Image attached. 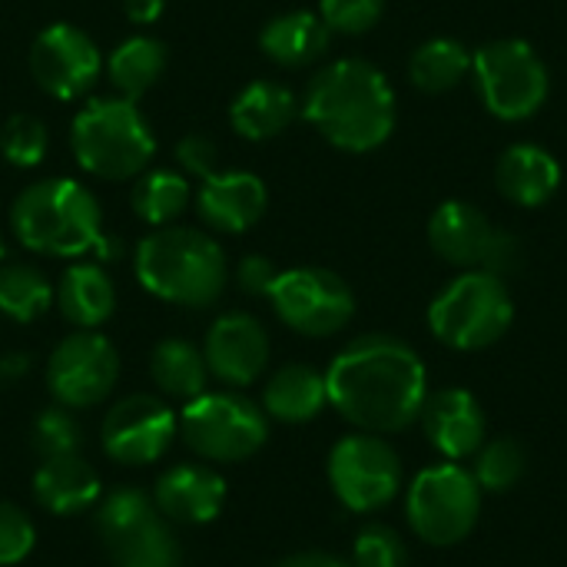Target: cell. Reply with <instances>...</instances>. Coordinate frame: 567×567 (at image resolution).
<instances>
[{
    "instance_id": "6da1fadb",
    "label": "cell",
    "mask_w": 567,
    "mask_h": 567,
    "mask_svg": "<svg viewBox=\"0 0 567 567\" xmlns=\"http://www.w3.org/2000/svg\"><path fill=\"white\" fill-rule=\"evenodd\" d=\"M332 409L372 435L409 429L429 399V375L412 346L392 336L349 342L326 372Z\"/></svg>"
},
{
    "instance_id": "7a4b0ae2",
    "label": "cell",
    "mask_w": 567,
    "mask_h": 567,
    "mask_svg": "<svg viewBox=\"0 0 567 567\" xmlns=\"http://www.w3.org/2000/svg\"><path fill=\"white\" fill-rule=\"evenodd\" d=\"M302 113L332 146L369 153L395 130V93L379 66L346 56L312 76Z\"/></svg>"
},
{
    "instance_id": "3957f363",
    "label": "cell",
    "mask_w": 567,
    "mask_h": 567,
    "mask_svg": "<svg viewBox=\"0 0 567 567\" xmlns=\"http://www.w3.org/2000/svg\"><path fill=\"white\" fill-rule=\"evenodd\" d=\"M10 229L30 252L73 259L83 252H100L110 236H103V216L96 196L76 179H40L27 186L10 206Z\"/></svg>"
},
{
    "instance_id": "277c9868",
    "label": "cell",
    "mask_w": 567,
    "mask_h": 567,
    "mask_svg": "<svg viewBox=\"0 0 567 567\" xmlns=\"http://www.w3.org/2000/svg\"><path fill=\"white\" fill-rule=\"evenodd\" d=\"M136 279L163 302L206 309L223 296L229 266L213 236L186 226H159L136 246Z\"/></svg>"
},
{
    "instance_id": "5b68a950",
    "label": "cell",
    "mask_w": 567,
    "mask_h": 567,
    "mask_svg": "<svg viewBox=\"0 0 567 567\" xmlns=\"http://www.w3.org/2000/svg\"><path fill=\"white\" fill-rule=\"evenodd\" d=\"M70 143L76 163L90 176L113 179V183L140 176L156 153L150 123L143 120L136 103L123 96L86 103L73 116Z\"/></svg>"
},
{
    "instance_id": "8992f818",
    "label": "cell",
    "mask_w": 567,
    "mask_h": 567,
    "mask_svg": "<svg viewBox=\"0 0 567 567\" xmlns=\"http://www.w3.org/2000/svg\"><path fill=\"white\" fill-rule=\"evenodd\" d=\"M93 528L116 567H183V548L173 522L163 518L153 495L113 488L100 495Z\"/></svg>"
},
{
    "instance_id": "52a82bcc",
    "label": "cell",
    "mask_w": 567,
    "mask_h": 567,
    "mask_svg": "<svg viewBox=\"0 0 567 567\" xmlns=\"http://www.w3.org/2000/svg\"><path fill=\"white\" fill-rule=\"evenodd\" d=\"M515 319V302L502 276L465 269L429 306V329L439 342L458 352L495 346Z\"/></svg>"
},
{
    "instance_id": "ba28073f",
    "label": "cell",
    "mask_w": 567,
    "mask_h": 567,
    "mask_svg": "<svg viewBox=\"0 0 567 567\" xmlns=\"http://www.w3.org/2000/svg\"><path fill=\"white\" fill-rule=\"evenodd\" d=\"M183 442L206 462L252 458L269 439V415L239 392H203L179 415Z\"/></svg>"
},
{
    "instance_id": "9c48e42d",
    "label": "cell",
    "mask_w": 567,
    "mask_h": 567,
    "mask_svg": "<svg viewBox=\"0 0 567 567\" xmlns=\"http://www.w3.org/2000/svg\"><path fill=\"white\" fill-rule=\"evenodd\" d=\"M472 73L485 110L505 123L535 116L548 100V66L525 40H495L472 53Z\"/></svg>"
},
{
    "instance_id": "30bf717a",
    "label": "cell",
    "mask_w": 567,
    "mask_h": 567,
    "mask_svg": "<svg viewBox=\"0 0 567 567\" xmlns=\"http://www.w3.org/2000/svg\"><path fill=\"white\" fill-rule=\"evenodd\" d=\"M405 508L422 542L435 548H452L472 535L482 512V488L475 475L455 462L432 465L415 475Z\"/></svg>"
},
{
    "instance_id": "8fae6325",
    "label": "cell",
    "mask_w": 567,
    "mask_h": 567,
    "mask_svg": "<svg viewBox=\"0 0 567 567\" xmlns=\"http://www.w3.org/2000/svg\"><path fill=\"white\" fill-rule=\"evenodd\" d=\"M429 243L445 262L462 269H482L505 279L522 266L518 239L465 199H449L432 213Z\"/></svg>"
},
{
    "instance_id": "7c38bea8",
    "label": "cell",
    "mask_w": 567,
    "mask_h": 567,
    "mask_svg": "<svg viewBox=\"0 0 567 567\" xmlns=\"http://www.w3.org/2000/svg\"><path fill=\"white\" fill-rule=\"evenodd\" d=\"M329 482L349 512L369 515L399 495L402 462L395 449L372 432L346 435L329 455Z\"/></svg>"
},
{
    "instance_id": "4fadbf2b",
    "label": "cell",
    "mask_w": 567,
    "mask_h": 567,
    "mask_svg": "<svg viewBox=\"0 0 567 567\" xmlns=\"http://www.w3.org/2000/svg\"><path fill=\"white\" fill-rule=\"evenodd\" d=\"M269 302L292 332L312 339L346 329L355 312V296L346 279L316 266L279 272L269 289Z\"/></svg>"
},
{
    "instance_id": "5bb4252c",
    "label": "cell",
    "mask_w": 567,
    "mask_h": 567,
    "mask_svg": "<svg viewBox=\"0 0 567 567\" xmlns=\"http://www.w3.org/2000/svg\"><path fill=\"white\" fill-rule=\"evenodd\" d=\"M120 379V355L113 342L93 329L66 336L47 362V389L63 409L100 405Z\"/></svg>"
},
{
    "instance_id": "9a60e30c",
    "label": "cell",
    "mask_w": 567,
    "mask_h": 567,
    "mask_svg": "<svg viewBox=\"0 0 567 567\" xmlns=\"http://www.w3.org/2000/svg\"><path fill=\"white\" fill-rule=\"evenodd\" d=\"M179 432L176 412L156 395H130L103 419V452L116 465H153L166 455Z\"/></svg>"
},
{
    "instance_id": "2e32d148",
    "label": "cell",
    "mask_w": 567,
    "mask_h": 567,
    "mask_svg": "<svg viewBox=\"0 0 567 567\" xmlns=\"http://www.w3.org/2000/svg\"><path fill=\"white\" fill-rule=\"evenodd\" d=\"M30 76L56 100L83 96L103 70L100 47L73 23H50L30 47Z\"/></svg>"
},
{
    "instance_id": "e0dca14e",
    "label": "cell",
    "mask_w": 567,
    "mask_h": 567,
    "mask_svg": "<svg viewBox=\"0 0 567 567\" xmlns=\"http://www.w3.org/2000/svg\"><path fill=\"white\" fill-rule=\"evenodd\" d=\"M203 359L223 385H252L269 362V332L249 312H226L209 326Z\"/></svg>"
},
{
    "instance_id": "ac0fdd59",
    "label": "cell",
    "mask_w": 567,
    "mask_h": 567,
    "mask_svg": "<svg viewBox=\"0 0 567 567\" xmlns=\"http://www.w3.org/2000/svg\"><path fill=\"white\" fill-rule=\"evenodd\" d=\"M429 442L449 458L462 462L485 445V412L478 399L465 389H442L425 399L422 415Z\"/></svg>"
},
{
    "instance_id": "d6986e66",
    "label": "cell",
    "mask_w": 567,
    "mask_h": 567,
    "mask_svg": "<svg viewBox=\"0 0 567 567\" xmlns=\"http://www.w3.org/2000/svg\"><path fill=\"white\" fill-rule=\"evenodd\" d=\"M153 502L173 525H206L226 505V482L206 465H173L156 478Z\"/></svg>"
},
{
    "instance_id": "ffe728a7",
    "label": "cell",
    "mask_w": 567,
    "mask_h": 567,
    "mask_svg": "<svg viewBox=\"0 0 567 567\" xmlns=\"http://www.w3.org/2000/svg\"><path fill=\"white\" fill-rule=\"evenodd\" d=\"M199 216L216 233H246L266 213V183L256 173L229 169L213 173L199 186Z\"/></svg>"
},
{
    "instance_id": "44dd1931",
    "label": "cell",
    "mask_w": 567,
    "mask_h": 567,
    "mask_svg": "<svg viewBox=\"0 0 567 567\" xmlns=\"http://www.w3.org/2000/svg\"><path fill=\"white\" fill-rule=\"evenodd\" d=\"M495 183H498L505 199H512L515 206L535 209V206H545L558 193L561 166L545 146L515 143L502 153L498 169H495Z\"/></svg>"
},
{
    "instance_id": "7402d4cb",
    "label": "cell",
    "mask_w": 567,
    "mask_h": 567,
    "mask_svg": "<svg viewBox=\"0 0 567 567\" xmlns=\"http://www.w3.org/2000/svg\"><path fill=\"white\" fill-rule=\"evenodd\" d=\"M100 495H103L100 475L80 455L40 462V468L33 472V498L50 515H60V518L80 515L93 508Z\"/></svg>"
},
{
    "instance_id": "603a6c76",
    "label": "cell",
    "mask_w": 567,
    "mask_h": 567,
    "mask_svg": "<svg viewBox=\"0 0 567 567\" xmlns=\"http://www.w3.org/2000/svg\"><path fill=\"white\" fill-rule=\"evenodd\" d=\"M299 113V100L289 86L272 80H256L229 106V123L246 140H272L279 136Z\"/></svg>"
},
{
    "instance_id": "cb8c5ba5",
    "label": "cell",
    "mask_w": 567,
    "mask_h": 567,
    "mask_svg": "<svg viewBox=\"0 0 567 567\" xmlns=\"http://www.w3.org/2000/svg\"><path fill=\"white\" fill-rule=\"evenodd\" d=\"M329 23L312 13V10H289L272 17L262 33H259V47L269 60H276L279 66H306L316 63L326 47H329Z\"/></svg>"
},
{
    "instance_id": "d4e9b609",
    "label": "cell",
    "mask_w": 567,
    "mask_h": 567,
    "mask_svg": "<svg viewBox=\"0 0 567 567\" xmlns=\"http://www.w3.org/2000/svg\"><path fill=\"white\" fill-rule=\"evenodd\" d=\"M329 405L326 375L312 365H282L262 392V412L286 425L312 422Z\"/></svg>"
},
{
    "instance_id": "484cf974",
    "label": "cell",
    "mask_w": 567,
    "mask_h": 567,
    "mask_svg": "<svg viewBox=\"0 0 567 567\" xmlns=\"http://www.w3.org/2000/svg\"><path fill=\"white\" fill-rule=\"evenodd\" d=\"M56 306L63 319L76 329H96L103 326L116 309V289L103 266L96 262H76L60 276L56 286Z\"/></svg>"
},
{
    "instance_id": "4316f807",
    "label": "cell",
    "mask_w": 567,
    "mask_h": 567,
    "mask_svg": "<svg viewBox=\"0 0 567 567\" xmlns=\"http://www.w3.org/2000/svg\"><path fill=\"white\" fill-rule=\"evenodd\" d=\"M150 375L163 395L179 402H193L209 392V365L203 359V349L186 339H163L150 355Z\"/></svg>"
},
{
    "instance_id": "83f0119b",
    "label": "cell",
    "mask_w": 567,
    "mask_h": 567,
    "mask_svg": "<svg viewBox=\"0 0 567 567\" xmlns=\"http://www.w3.org/2000/svg\"><path fill=\"white\" fill-rule=\"evenodd\" d=\"M163 70H166V47L156 37H146V33H136V37L123 40L110 53V63H106L110 83L116 86V93L123 100H133V103L146 90L156 86Z\"/></svg>"
},
{
    "instance_id": "f1b7e54d",
    "label": "cell",
    "mask_w": 567,
    "mask_h": 567,
    "mask_svg": "<svg viewBox=\"0 0 567 567\" xmlns=\"http://www.w3.org/2000/svg\"><path fill=\"white\" fill-rule=\"evenodd\" d=\"M472 70V53L462 40L455 37H435L425 40L409 63V76L419 90L425 93H449L455 90L465 73Z\"/></svg>"
},
{
    "instance_id": "f546056e",
    "label": "cell",
    "mask_w": 567,
    "mask_h": 567,
    "mask_svg": "<svg viewBox=\"0 0 567 567\" xmlns=\"http://www.w3.org/2000/svg\"><path fill=\"white\" fill-rule=\"evenodd\" d=\"M53 302L50 279L23 262L0 266V316L10 322H37Z\"/></svg>"
},
{
    "instance_id": "4dcf8cb0",
    "label": "cell",
    "mask_w": 567,
    "mask_h": 567,
    "mask_svg": "<svg viewBox=\"0 0 567 567\" xmlns=\"http://www.w3.org/2000/svg\"><path fill=\"white\" fill-rule=\"evenodd\" d=\"M189 203L186 176L173 169H156L133 186V213L150 226H169Z\"/></svg>"
},
{
    "instance_id": "1f68e13d",
    "label": "cell",
    "mask_w": 567,
    "mask_h": 567,
    "mask_svg": "<svg viewBox=\"0 0 567 567\" xmlns=\"http://www.w3.org/2000/svg\"><path fill=\"white\" fill-rule=\"evenodd\" d=\"M30 445L37 452L40 462H53V458H73L83 449V429L73 419L70 409L53 405L47 412L37 415L33 432H30Z\"/></svg>"
},
{
    "instance_id": "d6a6232c",
    "label": "cell",
    "mask_w": 567,
    "mask_h": 567,
    "mask_svg": "<svg viewBox=\"0 0 567 567\" xmlns=\"http://www.w3.org/2000/svg\"><path fill=\"white\" fill-rule=\"evenodd\" d=\"M525 475V449L515 439H495L478 449L475 482L482 492H508Z\"/></svg>"
},
{
    "instance_id": "836d02e7",
    "label": "cell",
    "mask_w": 567,
    "mask_h": 567,
    "mask_svg": "<svg viewBox=\"0 0 567 567\" xmlns=\"http://www.w3.org/2000/svg\"><path fill=\"white\" fill-rule=\"evenodd\" d=\"M47 150H50V133H47L43 120H37L30 113H17V116H10L3 123V130H0V153L13 166L30 169L37 163H43Z\"/></svg>"
},
{
    "instance_id": "e575fe53",
    "label": "cell",
    "mask_w": 567,
    "mask_h": 567,
    "mask_svg": "<svg viewBox=\"0 0 567 567\" xmlns=\"http://www.w3.org/2000/svg\"><path fill=\"white\" fill-rule=\"evenodd\" d=\"M352 567H409V548L392 528L369 525L355 538Z\"/></svg>"
},
{
    "instance_id": "d590c367",
    "label": "cell",
    "mask_w": 567,
    "mask_h": 567,
    "mask_svg": "<svg viewBox=\"0 0 567 567\" xmlns=\"http://www.w3.org/2000/svg\"><path fill=\"white\" fill-rule=\"evenodd\" d=\"M385 0H319V17L329 30L339 33H365L382 20Z\"/></svg>"
},
{
    "instance_id": "8d00e7d4",
    "label": "cell",
    "mask_w": 567,
    "mask_h": 567,
    "mask_svg": "<svg viewBox=\"0 0 567 567\" xmlns=\"http://www.w3.org/2000/svg\"><path fill=\"white\" fill-rule=\"evenodd\" d=\"M37 532L23 508L0 502V567L20 565L33 551Z\"/></svg>"
},
{
    "instance_id": "74e56055",
    "label": "cell",
    "mask_w": 567,
    "mask_h": 567,
    "mask_svg": "<svg viewBox=\"0 0 567 567\" xmlns=\"http://www.w3.org/2000/svg\"><path fill=\"white\" fill-rule=\"evenodd\" d=\"M176 163L189 173V176H213L216 173V143L203 133H189L176 143Z\"/></svg>"
},
{
    "instance_id": "f35d334b",
    "label": "cell",
    "mask_w": 567,
    "mask_h": 567,
    "mask_svg": "<svg viewBox=\"0 0 567 567\" xmlns=\"http://www.w3.org/2000/svg\"><path fill=\"white\" fill-rule=\"evenodd\" d=\"M276 269L266 256H246L236 269V282L246 296H269L272 282H276Z\"/></svg>"
},
{
    "instance_id": "ab89813d",
    "label": "cell",
    "mask_w": 567,
    "mask_h": 567,
    "mask_svg": "<svg viewBox=\"0 0 567 567\" xmlns=\"http://www.w3.org/2000/svg\"><path fill=\"white\" fill-rule=\"evenodd\" d=\"M123 10L133 23H156L166 10V0H123Z\"/></svg>"
},
{
    "instance_id": "60d3db41",
    "label": "cell",
    "mask_w": 567,
    "mask_h": 567,
    "mask_svg": "<svg viewBox=\"0 0 567 567\" xmlns=\"http://www.w3.org/2000/svg\"><path fill=\"white\" fill-rule=\"evenodd\" d=\"M276 567H352L332 555H319V551H306V555H292L286 561H279Z\"/></svg>"
},
{
    "instance_id": "b9f144b4",
    "label": "cell",
    "mask_w": 567,
    "mask_h": 567,
    "mask_svg": "<svg viewBox=\"0 0 567 567\" xmlns=\"http://www.w3.org/2000/svg\"><path fill=\"white\" fill-rule=\"evenodd\" d=\"M27 369H30V359L27 355H0V382L20 379Z\"/></svg>"
},
{
    "instance_id": "7bdbcfd3",
    "label": "cell",
    "mask_w": 567,
    "mask_h": 567,
    "mask_svg": "<svg viewBox=\"0 0 567 567\" xmlns=\"http://www.w3.org/2000/svg\"><path fill=\"white\" fill-rule=\"evenodd\" d=\"M0 259H3V236H0Z\"/></svg>"
}]
</instances>
